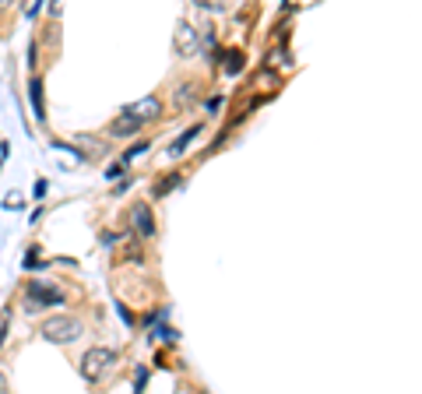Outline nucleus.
<instances>
[{
	"instance_id": "f257e3e1",
	"label": "nucleus",
	"mask_w": 422,
	"mask_h": 394,
	"mask_svg": "<svg viewBox=\"0 0 422 394\" xmlns=\"http://www.w3.org/2000/svg\"><path fill=\"white\" fill-rule=\"evenodd\" d=\"M42 338L53 342V345H67L74 338H81V320L71 317V313H57V317H46L42 320Z\"/></svg>"
},
{
	"instance_id": "f03ea898",
	"label": "nucleus",
	"mask_w": 422,
	"mask_h": 394,
	"mask_svg": "<svg viewBox=\"0 0 422 394\" xmlns=\"http://www.w3.org/2000/svg\"><path fill=\"white\" fill-rule=\"evenodd\" d=\"M113 363H116V352L113 349H89L85 359H81V370H85L89 381H96V377H103Z\"/></svg>"
},
{
	"instance_id": "7ed1b4c3",
	"label": "nucleus",
	"mask_w": 422,
	"mask_h": 394,
	"mask_svg": "<svg viewBox=\"0 0 422 394\" xmlns=\"http://www.w3.org/2000/svg\"><path fill=\"white\" fill-rule=\"evenodd\" d=\"M39 303H42V306H60V303H64V293H60V289H46V286H28V303H25V310L35 313Z\"/></svg>"
},
{
	"instance_id": "20e7f679",
	"label": "nucleus",
	"mask_w": 422,
	"mask_h": 394,
	"mask_svg": "<svg viewBox=\"0 0 422 394\" xmlns=\"http://www.w3.org/2000/svg\"><path fill=\"white\" fill-rule=\"evenodd\" d=\"M162 113V102L155 96L148 98H137V102H130L127 109H123V116H130V120H137V123H144V120H155Z\"/></svg>"
},
{
	"instance_id": "39448f33",
	"label": "nucleus",
	"mask_w": 422,
	"mask_h": 394,
	"mask_svg": "<svg viewBox=\"0 0 422 394\" xmlns=\"http://www.w3.org/2000/svg\"><path fill=\"white\" fill-rule=\"evenodd\" d=\"M130 225H134L137 236L152 240V236H155V215H152V208H148V204H134V208H130Z\"/></svg>"
},
{
	"instance_id": "423d86ee",
	"label": "nucleus",
	"mask_w": 422,
	"mask_h": 394,
	"mask_svg": "<svg viewBox=\"0 0 422 394\" xmlns=\"http://www.w3.org/2000/svg\"><path fill=\"white\" fill-rule=\"evenodd\" d=\"M176 46H180L183 53H194V50H198V32H194L187 21L176 28Z\"/></svg>"
},
{
	"instance_id": "0eeeda50",
	"label": "nucleus",
	"mask_w": 422,
	"mask_h": 394,
	"mask_svg": "<svg viewBox=\"0 0 422 394\" xmlns=\"http://www.w3.org/2000/svg\"><path fill=\"white\" fill-rule=\"evenodd\" d=\"M137 127H141L137 120H130V116L120 113V120L109 123V134H113V137H130V134H137Z\"/></svg>"
},
{
	"instance_id": "6e6552de",
	"label": "nucleus",
	"mask_w": 422,
	"mask_h": 394,
	"mask_svg": "<svg viewBox=\"0 0 422 394\" xmlns=\"http://www.w3.org/2000/svg\"><path fill=\"white\" fill-rule=\"evenodd\" d=\"M176 184H180V173H169L162 184H155V191H152V194H155V201H159V197H166L173 187H176Z\"/></svg>"
},
{
	"instance_id": "1a4fd4ad",
	"label": "nucleus",
	"mask_w": 422,
	"mask_h": 394,
	"mask_svg": "<svg viewBox=\"0 0 422 394\" xmlns=\"http://www.w3.org/2000/svg\"><path fill=\"white\" fill-rule=\"evenodd\" d=\"M198 134H201V127H190V130H187V134H183V137H180V141H176V145L169 148V155H183V148H187V145H190V141H194Z\"/></svg>"
},
{
	"instance_id": "9d476101",
	"label": "nucleus",
	"mask_w": 422,
	"mask_h": 394,
	"mask_svg": "<svg viewBox=\"0 0 422 394\" xmlns=\"http://www.w3.org/2000/svg\"><path fill=\"white\" fill-rule=\"evenodd\" d=\"M28 96H32V109H35V116L42 120V85L32 81V85H28Z\"/></svg>"
},
{
	"instance_id": "9b49d317",
	"label": "nucleus",
	"mask_w": 422,
	"mask_h": 394,
	"mask_svg": "<svg viewBox=\"0 0 422 394\" xmlns=\"http://www.w3.org/2000/svg\"><path fill=\"white\" fill-rule=\"evenodd\" d=\"M225 60H229V64H225V71H229V74H236V71H243V53H236V50H229V53H225Z\"/></svg>"
},
{
	"instance_id": "f8f14e48",
	"label": "nucleus",
	"mask_w": 422,
	"mask_h": 394,
	"mask_svg": "<svg viewBox=\"0 0 422 394\" xmlns=\"http://www.w3.org/2000/svg\"><path fill=\"white\" fill-rule=\"evenodd\" d=\"M144 152H148V141H141V145H134V148H130V152L123 155V162H120V166H127L130 159H137V155H144Z\"/></svg>"
},
{
	"instance_id": "ddd939ff",
	"label": "nucleus",
	"mask_w": 422,
	"mask_h": 394,
	"mask_svg": "<svg viewBox=\"0 0 422 394\" xmlns=\"http://www.w3.org/2000/svg\"><path fill=\"white\" fill-rule=\"evenodd\" d=\"M190 98H194L190 85H180V89H176V102H190Z\"/></svg>"
},
{
	"instance_id": "4468645a",
	"label": "nucleus",
	"mask_w": 422,
	"mask_h": 394,
	"mask_svg": "<svg viewBox=\"0 0 422 394\" xmlns=\"http://www.w3.org/2000/svg\"><path fill=\"white\" fill-rule=\"evenodd\" d=\"M7 320H11V310L0 313V345H4V334H7Z\"/></svg>"
},
{
	"instance_id": "2eb2a0df",
	"label": "nucleus",
	"mask_w": 422,
	"mask_h": 394,
	"mask_svg": "<svg viewBox=\"0 0 422 394\" xmlns=\"http://www.w3.org/2000/svg\"><path fill=\"white\" fill-rule=\"evenodd\" d=\"M25 201H21V194H7V201H4V208H21Z\"/></svg>"
},
{
	"instance_id": "dca6fc26",
	"label": "nucleus",
	"mask_w": 422,
	"mask_h": 394,
	"mask_svg": "<svg viewBox=\"0 0 422 394\" xmlns=\"http://www.w3.org/2000/svg\"><path fill=\"white\" fill-rule=\"evenodd\" d=\"M106 176H109V180H116V176H123V166H120V162H116V166H109V173H106Z\"/></svg>"
},
{
	"instance_id": "f3484780",
	"label": "nucleus",
	"mask_w": 422,
	"mask_h": 394,
	"mask_svg": "<svg viewBox=\"0 0 422 394\" xmlns=\"http://www.w3.org/2000/svg\"><path fill=\"white\" fill-rule=\"evenodd\" d=\"M144 381H148V370H137V384H134V388L141 391V388H144Z\"/></svg>"
},
{
	"instance_id": "a211bd4d",
	"label": "nucleus",
	"mask_w": 422,
	"mask_h": 394,
	"mask_svg": "<svg viewBox=\"0 0 422 394\" xmlns=\"http://www.w3.org/2000/svg\"><path fill=\"white\" fill-rule=\"evenodd\" d=\"M0 394H7V377L0 373Z\"/></svg>"
}]
</instances>
